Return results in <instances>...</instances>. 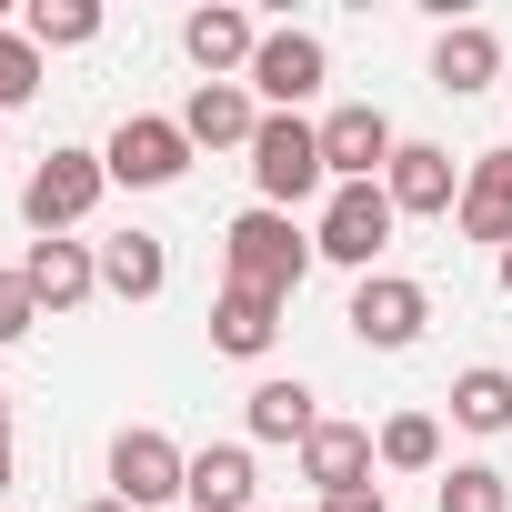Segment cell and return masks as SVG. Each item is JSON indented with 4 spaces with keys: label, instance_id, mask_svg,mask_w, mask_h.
Wrapping results in <instances>:
<instances>
[{
    "label": "cell",
    "instance_id": "cell-12",
    "mask_svg": "<svg viewBox=\"0 0 512 512\" xmlns=\"http://www.w3.org/2000/svg\"><path fill=\"white\" fill-rule=\"evenodd\" d=\"M181 51H191V71H201V81H241V71H251V51H262V21L231 11V0H201V11L181 21Z\"/></svg>",
    "mask_w": 512,
    "mask_h": 512
},
{
    "label": "cell",
    "instance_id": "cell-11",
    "mask_svg": "<svg viewBox=\"0 0 512 512\" xmlns=\"http://www.w3.org/2000/svg\"><path fill=\"white\" fill-rule=\"evenodd\" d=\"M372 472H382V442H372V422H322V432L302 442V482H312L322 502H342V492H372Z\"/></svg>",
    "mask_w": 512,
    "mask_h": 512
},
{
    "label": "cell",
    "instance_id": "cell-10",
    "mask_svg": "<svg viewBox=\"0 0 512 512\" xmlns=\"http://www.w3.org/2000/svg\"><path fill=\"white\" fill-rule=\"evenodd\" d=\"M382 191H392L402 221H442V211H462V161L442 141H402L392 171H382Z\"/></svg>",
    "mask_w": 512,
    "mask_h": 512
},
{
    "label": "cell",
    "instance_id": "cell-31",
    "mask_svg": "<svg viewBox=\"0 0 512 512\" xmlns=\"http://www.w3.org/2000/svg\"><path fill=\"white\" fill-rule=\"evenodd\" d=\"M502 302H512V251H502Z\"/></svg>",
    "mask_w": 512,
    "mask_h": 512
},
{
    "label": "cell",
    "instance_id": "cell-24",
    "mask_svg": "<svg viewBox=\"0 0 512 512\" xmlns=\"http://www.w3.org/2000/svg\"><path fill=\"white\" fill-rule=\"evenodd\" d=\"M432 502H442V512H512V482H502L492 462H452Z\"/></svg>",
    "mask_w": 512,
    "mask_h": 512
},
{
    "label": "cell",
    "instance_id": "cell-25",
    "mask_svg": "<svg viewBox=\"0 0 512 512\" xmlns=\"http://www.w3.org/2000/svg\"><path fill=\"white\" fill-rule=\"evenodd\" d=\"M31 91H41V51H31L21 31H0V121H11Z\"/></svg>",
    "mask_w": 512,
    "mask_h": 512
},
{
    "label": "cell",
    "instance_id": "cell-6",
    "mask_svg": "<svg viewBox=\"0 0 512 512\" xmlns=\"http://www.w3.org/2000/svg\"><path fill=\"white\" fill-rule=\"evenodd\" d=\"M101 171H111L121 191H171V181L191 171V131L161 121V111H131V121L101 141Z\"/></svg>",
    "mask_w": 512,
    "mask_h": 512
},
{
    "label": "cell",
    "instance_id": "cell-26",
    "mask_svg": "<svg viewBox=\"0 0 512 512\" xmlns=\"http://www.w3.org/2000/svg\"><path fill=\"white\" fill-rule=\"evenodd\" d=\"M31 322H41V292L21 272H0V342H31Z\"/></svg>",
    "mask_w": 512,
    "mask_h": 512
},
{
    "label": "cell",
    "instance_id": "cell-5",
    "mask_svg": "<svg viewBox=\"0 0 512 512\" xmlns=\"http://www.w3.org/2000/svg\"><path fill=\"white\" fill-rule=\"evenodd\" d=\"M392 221H402V211H392L382 181H332L312 251H322V262H342V272H372V262H382V241H392Z\"/></svg>",
    "mask_w": 512,
    "mask_h": 512
},
{
    "label": "cell",
    "instance_id": "cell-2",
    "mask_svg": "<svg viewBox=\"0 0 512 512\" xmlns=\"http://www.w3.org/2000/svg\"><path fill=\"white\" fill-rule=\"evenodd\" d=\"M332 171H322V121L302 111H262V131H251V191H262V211H292L312 201Z\"/></svg>",
    "mask_w": 512,
    "mask_h": 512
},
{
    "label": "cell",
    "instance_id": "cell-22",
    "mask_svg": "<svg viewBox=\"0 0 512 512\" xmlns=\"http://www.w3.org/2000/svg\"><path fill=\"white\" fill-rule=\"evenodd\" d=\"M21 41H31V51H81V41H101V0H31Z\"/></svg>",
    "mask_w": 512,
    "mask_h": 512
},
{
    "label": "cell",
    "instance_id": "cell-7",
    "mask_svg": "<svg viewBox=\"0 0 512 512\" xmlns=\"http://www.w3.org/2000/svg\"><path fill=\"white\" fill-rule=\"evenodd\" d=\"M342 322H352V342H362V352H412V342H422V322H432V292H422V282H402V272H362Z\"/></svg>",
    "mask_w": 512,
    "mask_h": 512
},
{
    "label": "cell",
    "instance_id": "cell-27",
    "mask_svg": "<svg viewBox=\"0 0 512 512\" xmlns=\"http://www.w3.org/2000/svg\"><path fill=\"white\" fill-rule=\"evenodd\" d=\"M322 512H392V502H382V482H372V492H342V502H322Z\"/></svg>",
    "mask_w": 512,
    "mask_h": 512
},
{
    "label": "cell",
    "instance_id": "cell-20",
    "mask_svg": "<svg viewBox=\"0 0 512 512\" xmlns=\"http://www.w3.org/2000/svg\"><path fill=\"white\" fill-rule=\"evenodd\" d=\"M241 422H251V442H292V452H302V442L322 432V402H312V382H282V372H272V382H251Z\"/></svg>",
    "mask_w": 512,
    "mask_h": 512
},
{
    "label": "cell",
    "instance_id": "cell-17",
    "mask_svg": "<svg viewBox=\"0 0 512 512\" xmlns=\"http://www.w3.org/2000/svg\"><path fill=\"white\" fill-rule=\"evenodd\" d=\"M492 81H502V41H492L482 21H442V41H432V91L472 101V91H492Z\"/></svg>",
    "mask_w": 512,
    "mask_h": 512
},
{
    "label": "cell",
    "instance_id": "cell-13",
    "mask_svg": "<svg viewBox=\"0 0 512 512\" xmlns=\"http://www.w3.org/2000/svg\"><path fill=\"white\" fill-rule=\"evenodd\" d=\"M181 131H191V151H251V131H262V101H251V81H191Z\"/></svg>",
    "mask_w": 512,
    "mask_h": 512
},
{
    "label": "cell",
    "instance_id": "cell-3",
    "mask_svg": "<svg viewBox=\"0 0 512 512\" xmlns=\"http://www.w3.org/2000/svg\"><path fill=\"white\" fill-rule=\"evenodd\" d=\"M101 191H111L101 151H41V171L21 181V221H31L41 241H71V231L101 211Z\"/></svg>",
    "mask_w": 512,
    "mask_h": 512
},
{
    "label": "cell",
    "instance_id": "cell-8",
    "mask_svg": "<svg viewBox=\"0 0 512 512\" xmlns=\"http://www.w3.org/2000/svg\"><path fill=\"white\" fill-rule=\"evenodd\" d=\"M251 101L262 111H302L322 81H332V51H322V31H262V51H251Z\"/></svg>",
    "mask_w": 512,
    "mask_h": 512
},
{
    "label": "cell",
    "instance_id": "cell-28",
    "mask_svg": "<svg viewBox=\"0 0 512 512\" xmlns=\"http://www.w3.org/2000/svg\"><path fill=\"white\" fill-rule=\"evenodd\" d=\"M81 512H131V502H121V492H101V502H81Z\"/></svg>",
    "mask_w": 512,
    "mask_h": 512
},
{
    "label": "cell",
    "instance_id": "cell-16",
    "mask_svg": "<svg viewBox=\"0 0 512 512\" xmlns=\"http://www.w3.org/2000/svg\"><path fill=\"white\" fill-rule=\"evenodd\" d=\"M462 241H492V251H512V151H482V161H462Z\"/></svg>",
    "mask_w": 512,
    "mask_h": 512
},
{
    "label": "cell",
    "instance_id": "cell-29",
    "mask_svg": "<svg viewBox=\"0 0 512 512\" xmlns=\"http://www.w3.org/2000/svg\"><path fill=\"white\" fill-rule=\"evenodd\" d=\"M0 442H11V392H0Z\"/></svg>",
    "mask_w": 512,
    "mask_h": 512
},
{
    "label": "cell",
    "instance_id": "cell-30",
    "mask_svg": "<svg viewBox=\"0 0 512 512\" xmlns=\"http://www.w3.org/2000/svg\"><path fill=\"white\" fill-rule=\"evenodd\" d=\"M0 492H11V442H0Z\"/></svg>",
    "mask_w": 512,
    "mask_h": 512
},
{
    "label": "cell",
    "instance_id": "cell-19",
    "mask_svg": "<svg viewBox=\"0 0 512 512\" xmlns=\"http://www.w3.org/2000/svg\"><path fill=\"white\" fill-rule=\"evenodd\" d=\"M272 342H282V302L241 292V282H221V302H211V352H231V362H262Z\"/></svg>",
    "mask_w": 512,
    "mask_h": 512
},
{
    "label": "cell",
    "instance_id": "cell-21",
    "mask_svg": "<svg viewBox=\"0 0 512 512\" xmlns=\"http://www.w3.org/2000/svg\"><path fill=\"white\" fill-rule=\"evenodd\" d=\"M452 422H462V432H512V372H502V362H472V372L452 382Z\"/></svg>",
    "mask_w": 512,
    "mask_h": 512
},
{
    "label": "cell",
    "instance_id": "cell-18",
    "mask_svg": "<svg viewBox=\"0 0 512 512\" xmlns=\"http://www.w3.org/2000/svg\"><path fill=\"white\" fill-rule=\"evenodd\" d=\"M161 282H171L161 231H111V241H101V292H111V302H161Z\"/></svg>",
    "mask_w": 512,
    "mask_h": 512
},
{
    "label": "cell",
    "instance_id": "cell-15",
    "mask_svg": "<svg viewBox=\"0 0 512 512\" xmlns=\"http://www.w3.org/2000/svg\"><path fill=\"white\" fill-rule=\"evenodd\" d=\"M251 442H201L191 452V482H181V512H262L251 502Z\"/></svg>",
    "mask_w": 512,
    "mask_h": 512
},
{
    "label": "cell",
    "instance_id": "cell-14",
    "mask_svg": "<svg viewBox=\"0 0 512 512\" xmlns=\"http://www.w3.org/2000/svg\"><path fill=\"white\" fill-rule=\"evenodd\" d=\"M21 282L41 292V312H81L101 292V251L91 241H31L21 251Z\"/></svg>",
    "mask_w": 512,
    "mask_h": 512
},
{
    "label": "cell",
    "instance_id": "cell-4",
    "mask_svg": "<svg viewBox=\"0 0 512 512\" xmlns=\"http://www.w3.org/2000/svg\"><path fill=\"white\" fill-rule=\"evenodd\" d=\"M181 482H191V452L171 432H151V422H121L111 432V492L131 512H181Z\"/></svg>",
    "mask_w": 512,
    "mask_h": 512
},
{
    "label": "cell",
    "instance_id": "cell-1",
    "mask_svg": "<svg viewBox=\"0 0 512 512\" xmlns=\"http://www.w3.org/2000/svg\"><path fill=\"white\" fill-rule=\"evenodd\" d=\"M312 262H322V251H312V231H302L292 211H262V201H251V211L221 231V272H231L241 292H262V302H292Z\"/></svg>",
    "mask_w": 512,
    "mask_h": 512
},
{
    "label": "cell",
    "instance_id": "cell-23",
    "mask_svg": "<svg viewBox=\"0 0 512 512\" xmlns=\"http://www.w3.org/2000/svg\"><path fill=\"white\" fill-rule=\"evenodd\" d=\"M372 442H382V472H442V422L432 412H392Z\"/></svg>",
    "mask_w": 512,
    "mask_h": 512
},
{
    "label": "cell",
    "instance_id": "cell-9",
    "mask_svg": "<svg viewBox=\"0 0 512 512\" xmlns=\"http://www.w3.org/2000/svg\"><path fill=\"white\" fill-rule=\"evenodd\" d=\"M392 151H402V131H392L382 101H342V111L322 121V171H332V181H382Z\"/></svg>",
    "mask_w": 512,
    "mask_h": 512
}]
</instances>
